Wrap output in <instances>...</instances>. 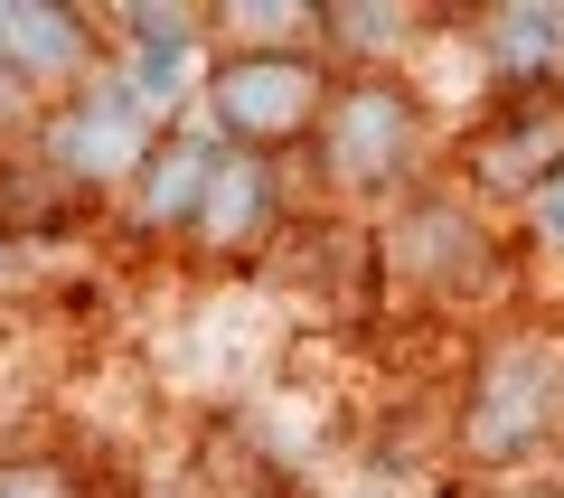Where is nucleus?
Here are the masks:
<instances>
[{"label": "nucleus", "instance_id": "nucleus-2", "mask_svg": "<svg viewBox=\"0 0 564 498\" xmlns=\"http://www.w3.org/2000/svg\"><path fill=\"white\" fill-rule=\"evenodd\" d=\"M321 151L348 188L404 180V160H414V104H404V85H348V95H329L321 104Z\"/></svg>", "mask_w": 564, "mask_h": 498}, {"label": "nucleus", "instance_id": "nucleus-7", "mask_svg": "<svg viewBox=\"0 0 564 498\" xmlns=\"http://www.w3.org/2000/svg\"><path fill=\"white\" fill-rule=\"evenodd\" d=\"M536 226H545V236H564V180L536 188Z\"/></svg>", "mask_w": 564, "mask_h": 498}, {"label": "nucleus", "instance_id": "nucleus-8", "mask_svg": "<svg viewBox=\"0 0 564 498\" xmlns=\"http://www.w3.org/2000/svg\"><path fill=\"white\" fill-rule=\"evenodd\" d=\"M499 498H564V489H545V479H518V489H499Z\"/></svg>", "mask_w": 564, "mask_h": 498}, {"label": "nucleus", "instance_id": "nucleus-4", "mask_svg": "<svg viewBox=\"0 0 564 498\" xmlns=\"http://www.w3.org/2000/svg\"><path fill=\"white\" fill-rule=\"evenodd\" d=\"M489 47H499L518 95H545V76L564 66V10H499L489 20Z\"/></svg>", "mask_w": 564, "mask_h": 498}, {"label": "nucleus", "instance_id": "nucleus-1", "mask_svg": "<svg viewBox=\"0 0 564 498\" xmlns=\"http://www.w3.org/2000/svg\"><path fill=\"white\" fill-rule=\"evenodd\" d=\"M321 104H329L321 66L292 57V47H254V57H236V66L217 76V113H226V132L263 141V151H282V141L321 132Z\"/></svg>", "mask_w": 564, "mask_h": 498}, {"label": "nucleus", "instance_id": "nucleus-5", "mask_svg": "<svg viewBox=\"0 0 564 498\" xmlns=\"http://www.w3.org/2000/svg\"><path fill=\"white\" fill-rule=\"evenodd\" d=\"M76 217V188L57 180V170H47V160H10V170H0V236H47V226H66Z\"/></svg>", "mask_w": 564, "mask_h": 498}, {"label": "nucleus", "instance_id": "nucleus-6", "mask_svg": "<svg viewBox=\"0 0 564 498\" xmlns=\"http://www.w3.org/2000/svg\"><path fill=\"white\" fill-rule=\"evenodd\" d=\"M0 498H85L57 461H0Z\"/></svg>", "mask_w": 564, "mask_h": 498}, {"label": "nucleus", "instance_id": "nucleus-3", "mask_svg": "<svg viewBox=\"0 0 564 498\" xmlns=\"http://www.w3.org/2000/svg\"><path fill=\"white\" fill-rule=\"evenodd\" d=\"M480 188H555L564 180V95H508L470 132Z\"/></svg>", "mask_w": 564, "mask_h": 498}]
</instances>
